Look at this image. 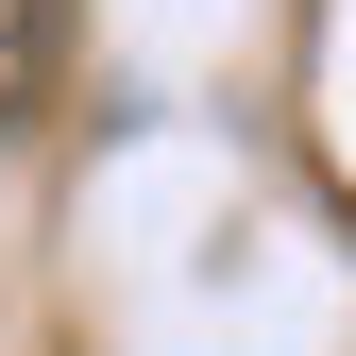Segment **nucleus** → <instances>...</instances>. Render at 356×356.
Returning a JSON list of instances; mask_svg holds the SVG:
<instances>
[{"label":"nucleus","mask_w":356,"mask_h":356,"mask_svg":"<svg viewBox=\"0 0 356 356\" xmlns=\"http://www.w3.org/2000/svg\"><path fill=\"white\" fill-rule=\"evenodd\" d=\"M51 34H68V0H0V136L34 119V68H51Z\"/></svg>","instance_id":"nucleus-1"}]
</instances>
